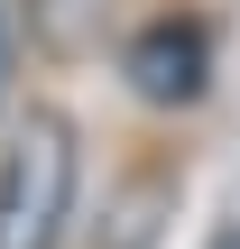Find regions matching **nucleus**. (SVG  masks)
Here are the masks:
<instances>
[{
    "instance_id": "nucleus-1",
    "label": "nucleus",
    "mask_w": 240,
    "mask_h": 249,
    "mask_svg": "<svg viewBox=\"0 0 240 249\" xmlns=\"http://www.w3.org/2000/svg\"><path fill=\"white\" fill-rule=\"evenodd\" d=\"M65 213H74V129L65 111H28L0 166V249H55Z\"/></svg>"
},
{
    "instance_id": "nucleus-2",
    "label": "nucleus",
    "mask_w": 240,
    "mask_h": 249,
    "mask_svg": "<svg viewBox=\"0 0 240 249\" xmlns=\"http://www.w3.org/2000/svg\"><path fill=\"white\" fill-rule=\"evenodd\" d=\"M120 74H129L139 102L176 111V102H194V92L213 83V37H203L194 18H148V28L120 46Z\"/></svg>"
},
{
    "instance_id": "nucleus-3",
    "label": "nucleus",
    "mask_w": 240,
    "mask_h": 249,
    "mask_svg": "<svg viewBox=\"0 0 240 249\" xmlns=\"http://www.w3.org/2000/svg\"><path fill=\"white\" fill-rule=\"evenodd\" d=\"M157 213H166V185L139 176V185L111 203V240H102V249H148V240H157Z\"/></svg>"
},
{
    "instance_id": "nucleus-4",
    "label": "nucleus",
    "mask_w": 240,
    "mask_h": 249,
    "mask_svg": "<svg viewBox=\"0 0 240 249\" xmlns=\"http://www.w3.org/2000/svg\"><path fill=\"white\" fill-rule=\"evenodd\" d=\"M203 249H240V222H222V231H213V240H203Z\"/></svg>"
}]
</instances>
